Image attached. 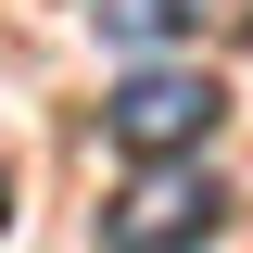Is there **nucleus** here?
<instances>
[{
	"mask_svg": "<svg viewBox=\"0 0 253 253\" xmlns=\"http://www.w3.org/2000/svg\"><path fill=\"white\" fill-rule=\"evenodd\" d=\"M215 114H228V89L203 76V63H139V76L101 89V139H114L126 165H203Z\"/></svg>",
	"mask_w": 253,
	"mask_h": 253,
	"instance_id": "f257e3e1",
	"label": "nucleus"
},
{
	"mask_svg": "<svg viewBox=\"0 0 253 253\" xmlns=\"http://www.w3.org/2000/svg\"><path fill=\"white\" fill-rule=\"evenodd\" d=\"M215 228H228V190L203 165H139L101 203V253H203Z\"/></svg>",
	"mask_w": 253,
	"mask_h": 253,
	"instance_id": "f03ea898",
	"label": "nucleus"
},
{
	"mask_svg": "<svg viewBox=\"0 0 253 253\" xmlns=\"http://www.w3.org/2000/svg\"><path fill=\"white\" fill-rule=\"evenodd\" d=\"M101 26H114L126 51H152V38H177V26H253V0H101Z\"/></svg>",
	"mask_w": 253,
	"mask_h": 253,
	"instance_id": "7ed1b4c3",
	"label": "nucleus"
},
{
	"mask_svg": "<svg viewBox=\"0 0 253 253\" xmlns=\"http://www.w3.org/2000/svg\"><path fill=\"white\" fill-rule=\"evenodd\" d=\"M0 215H13V177H0Z\"/></svg>",
	"mask_w": 253,
	"mask_h": 253,
	"instance_id": "20e7f679",
	"label": "nucleus"
}]
</instances>
